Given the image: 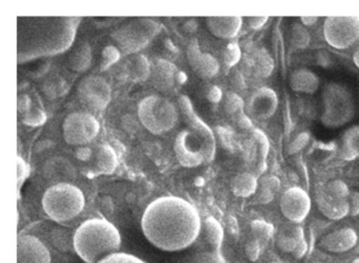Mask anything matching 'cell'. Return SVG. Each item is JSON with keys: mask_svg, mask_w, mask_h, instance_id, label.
Masks as SVG:
<instances>
[{"mask_svg": "<svg viewBox=\"0 0 359 263\" xmlns=\"http://www.w3.org/2000/svg\"><path fill=\"white\" fill-rule=\"evenodd\" d=\"M81 104L90 112H102L111 101V86L102 76H88L79 86Z\"/></svg>", "mask_w": 359, "mask_h": 263, "instance_id": "obj_10", "label": "cell"}, {"mask_svg": "<svg viewBox=\"0 0 359 263\" xmlns=\"http://www.w3.org/2000/svg\"><path fill=\"white\" fill-rule=\"evenodd\" d=\"M253 136L254 138L257 141L258 147H259L260 155L262 157L266 158V155H268L269 149H270V144H269L268 138H266V135H264V132H262L260 130H253Z\"/></svg>", "mask_w": 359, "mask_h": 263, "instance_id": "obj_40", "label": "cell"}, {"mask_svg": "<svg viewBox=\"0 0 359 263\" xmlns=\"http://www.w3.org/2000/svg\"><path fill=\"white\" fill-rule=\"evenodd\" d=\"M325 191L333 196V197L338 198V199H348L351 191L348 189L346 182L341 180L330 181L329 183L325 185Z\"/></svg>", "mask_w": 359, "mask_h": 263, "instance_id": "obj_32", "label": "cell"}, {"mask_svg": "<svg viewBox=\"0 0 359 263\" xmlns=\"http://www.w3.org/2000/svg\"><path fill=\"white\" fill-rule=\"evenodd\" d=\"M176 157L182 166L195 168L205 161L203 141L191 130H184L175 139Z\"/></svg>", "mask_w": 359, "mask_h": 263, "instance_id": "obj_13", "label": "cell"}, {"mask_svg": "<svg viewBox=\"0 0 359 263\" xmlns=\"http://www.w3.org/2000/svg\"><path fill=\"white\" fill-rule=\"evenodd\" d=\"M258 187H259V182L257 178L250 173H241L237 175L231 183L233 194L241 198H249L255 195Z\"/></svg>", "mask_w": 359, "mask_h": 263, "instance_id": "obj_25", "label": "cell"}, {"mask_svg": "<svg viewBox=\"0 0 359 263\" xmlns=\"http://www.w3.org/2000/svg\"><path fill=\"white\" fill-rule=\"evenodd\" d=\"M224 109L226 113L233 115V114L241 113L245 107L243 99L238 94L234 92L226 93L224 97Z\"/></svg>", "mask_w": 359, "mask_h": 263, "instance_id": "obj_33", "label": "cell"}, {"mask_svg": "<svg viewBox=\"0 0 359 263\" xmlns=\"http://www.w3.org/2000/svg\"><path fill=\"white\" fill-rule=\"evenodd\" d=\"M81 21L79 17H18V62L66 52Z\"/></svg>", "mask_w": 359, "mask_h": 263, "instance_id": "obj_2", "label": "cell"}, {"mask_svg": "<svg viewBox=\"0 0 359 263\" xmlns=\"http://www.w3.org/2000/svg\"><path fill=\"white\" fill-rule=\"evenodd\" d=\"M243 19L239 16L209 17L207 25L209 31L222 39H232L236 37L243 27Z\"/></svg>", "mask_w": 359, "mask_h": 263, "instance_id": "obj_20", "label": "cell"}, {"mask_svg": "<svg viewBox=\"0 0 359 263\" xmlns=\"http://www.w3.org/2000/svg\"><path fill=\"white\" fill-rule=\"evenodd\" d=\"M182 74L178 72L177 67L171 61L165 59H155L151 62L150 79L151 84L161 92H169L175 86Z\"/></svg>", "mask_w": 359, "mask_h": 263, "instance_id": "obj_17", "label": "cell"}, {"mask_svg": "<svg viewBox=\"0 0 359 263\" xmlns=\"http://www.w3.org/2000/svg\"><path fill=\"white\" fill-rule=\"evenodd\" d=\"M290 35H291V43L298 50H304L310 44V34L302 23H293Z\"/></svg>", "mask_w": 359, "mask_h": 263, "instance_id": "obj_31", "label": "cell"}, {"mask_svg": "<svg viewBox=\"0 0 359 263\" xmlns=\"http://www.w3.org/2000/svg\"><path fill=\"white\" fill-rule=\"evenodd\" d=\"M178 105L184 115V121L189 124V128L194 134H196L203 141L205 147V162L212 161L215 156V137L211 128L205 122L201 119L196 112L193 109L190 99L186 95H182L178 99Z\"/></svg>", "mask_w": 359, "mask_h": 263, "instance_id": "obj_12", "label": "cell"}, {"mask_svg": "<svg viewBox=\"0 0 359 263\" xmlns=\"http://www.w3.org/2000/svg\"><path fill=\"white\" fill-rule=\"evenodd\" d=\"M323 113L321 123L329 128H339L351 121L355 115V100L352 92L344 84L329 82L321 93Z\"/></svg>", "mask_w": 359, "mask_h": 263, "instance_id": "obj_5", "label": "cell"}, {"mask_svg": "<svg viewBox=\"0 0 359 263\" xmlns=\"http://www.w3.org/2000/svg\"><path fill=\"white\" fill-rule=\"evenodd\" d=\"M283 263H285V262H283Z\"/></svg>", "mask_w": 359, "mask_h": 263, "instance_id": "obj_55", "label": "cell"}, {"mask_svg": "<svg viewBox=\"0 0 359 263\" xmlns=\"http://www.w3.org/2000/svg\"><path fill=\"white\" fill-rule=\"evenodd\" d=\"M118 166L116 151L111 145L102 144L96 154V168L100 174L110 175Z\"/></svg>", "mask_w": 359, "mask_h": 263, "instance_id": "obj_26", "label": "cell"}, {"mask_svg": "<svg viewBox=\"0 0 359 263\" xmlns=\"http://www.w3.org/2000/svg\"><path fill=\"white\" fill-rule=\"evenodd\" d=\"M222 93L220 90V88H218L217 86H212L211 90H210L209 94H208V98L211 102H219L222 100Z\"/></svg>", "mask_w": 359, "mask_h": 263, "instance_id": "obj_48", "label": "cell"}, {"mask_svg": "<svg viewBox=\"0 0 359 263\" xmlns=\"http://www.w3.org/2000/svg\"><path fill=\"white\" fill-rule=\"evenodd\" d=\"M203 236L210 250L220 252L224 241V229L217 219L210 216L203 220Z\"/></svg>", "mask_w": 359, "mask_h": 263, "instance_id": "obj_24", "label": "cell"}, {"mask_svg": "<svg viewBox=\"0 0 359 263\" xmlns=\"http://www.w3.org/2000/svg\"><path fill=\"white\" fill-rule=\"evenodd\" d=\"M237 122H238V126H241V128H245V130H250V128L253 126V124H252V121L250 120V118L243 113L238 116Z\"/></svg>", "mask_w": 359, "mask_h": 263, "instance_id": "obj_49", "label": "cell"}, {"mask_svg": "<svg viewBox=\"0 0 359 263\" xmlns=\"http://www.w3.org/2000/svg\"><path fill=\"white\" fill-rule=\"evenodd\" d=\"M300 21L304 27H311L318 21V18L317 17H302V18H300Z\"/></svg>", "mask_w": 359, "mask_h": 263, "instance_id": "obj_50", "label": "cell"}, {"mask_svg": "<svg viewBox=\"0 0 359 263\" xmlns=\"http://www.w3.org/2000/svg\"><path fill=\"white\" fill-rule=\"evenodd\" d=\"M279 208L283 216L289 222L299 224L306 220L312 208L310 195L300 187L285 189L279 201Z\"/></svg>", "mask_w": 359, "mask_h": 263, "instance_id": "obj_11", "label": "cell"}, {"mask_svg": "<svg viewBox=\"0 0 359 263\" xmlns=\"http://www.w3.org/2000/svg\"><path fill=\"white\" fill-rule=\"evenodd\" d=\"M262 244L258 240L252 238L251 240L247 242L245 246V252L247 258L251 262H255L259 259L260 254H262Z\"/></svg>", "mask_w": 359, "mask_h": 263, "instance_id": "obj_39", "label": "cell"}, {"mask_svg": "<svg viewBox=\"0 0 359 263\" xmlns=\"http://www.w3.org/2000/svg\"><path fill=\"white\" fill-rule=\"evenodd\" d=\"M358 235L352 227H342L325 234L319 240V248L330 254H344L356 246Z\"/></svg>", "mask_w": 359, "mask_h": 263, "instance_id": "obj_16", "label": "cell"}, {"mask_svg": "<svg viewBox=\"0 0 359 263\" xmlns=\"http://www.w3.org/2000/svg\"><path fill=\"white\" fill-rule=\"evenodd\" d=\"M83 191L70 183H57L46 191L43 208L56 222H66L79 216L85 208Z\"/></svg>", "mask_w": 359, "mask_h": 263, "instance_id": "obj_4", "label": "cell"}, {"mask_svg": "<svg viewBox=\"0 0 359 263\" xmlns=\"http://www.w3.org/2000/svg\"><path fill=\"white\" fill-rule=\"evenodd\" d=\"M316 263H321V262H316Z\"/></svg>", "mask_w": 359, "mask_h": 263, "instance_id": "obj_54", "label": "cell"}, {"mask_svg": "<svg viewBox=\"0 0 359 263\" xmlns=\"http://www.w3.org/2000/svg\"><path fill=\"white\" fill-rule=\"evenodd\" d=\"M248 107L253 117L260 120L270 119L278 107V96L273 88L262 86L252 95Z\"/></svg>", "mask_w": 359, "mask_h": 263, "instance_id": "obj_18", "label": "cell"}, {"mask_svg": "<svg viewBox=\"0 0 359 263\" xmlns=\"http://www.w3.org/2000/svg\"><path fill=\"white\" fill-rule=\"evenodd\" d=\"M142 229L144 237L159 250L177 252L196 241L201 231V216L188 200L163 196L147 206Z\"/></svg>", "mask_w": 359, "mask_h": 263, "instance_id": "obj_1", "label": "cell"}, {"mask_svg": "<svg viewBox=\"0 0 359 263\" xmlns=\"http://www.w3.org/2000/svg\"><path fill=\"white\" fill-rule=\"evenodd\" d=\"M151 62L144 55H136L127 61L126 76L133 82L146 81L150 77Z\"/></svg>", "mask_w": 359, "mask_h": 263, "instance_id": "obj_23", "label": "cell"}, {"mask_svg": "<svg viewBox=\"0 0 359 263\" xmlns=\"http://www.w3.org/2000/svg\"><path fill=\"white\" fill-rule=\"evenodd\" d=\"M260 187H266V189H271V191L276 193L280 187V181L277 178L276 176L273 175H268V176H264L259 182Z\"/></svg>", "mask_w": 359, "mask_h": 263, "instance_id": "obj_44", "label": "cell"}, {"mask_svg": "<svg viewBox=\"0 0 359 263\" xmlns=\"http://www.w3.org/2000/svg\"><path fill=\"white\" fill-rule=\"evenodd\" d=\"M342 151L346 158L359 157V126H352L344 132Z\"/></svg>", "mask_w": 359, "mask_h": 263, "instance_id": "obj_28", "label": "cell"}, {"mask_svg": "<svg viewBox=\"0 0 359 263\" xmlns=\"http://www.w3.org/2000/svg\"><path fill=\"white\" fill-rule=\"evenodd\" d=\"M121 53L115 46H108L102 50V60L100 63V69L106 71L111 65L116 63L121 58Z\"/></svg>", "mask_w": 359, "mask_h": 263, "instance_id": "obj_34", "label": "cell"}, {"mask_svg": "<svg viewBox=\"0 0 359 263\" xmlns=\"http://www.w3.org/2000/svg\"><path fill=\"white\" fill-rule=\"evenodd\" d=\"M317 208L325 218L330 220H341L348 216V199H338L330 195L325 187L315 194Z\"/></svg>", "mask_w": 359, "mask_h": 263, "instance_id": "obj_19", "label": "cell"}, {"mask_svg": "<svg viewBox=\"0 0 359 263\" xmlns=\"http://www.w3.org/2000/svg\"><path fill=\"white\" fill-rule=\"evenodd\" d=\"M64 138L68 144L85 145L100 133V122L90 113H72L65 119Z\"/></svg>", "mask_w": 359, "mask_h": 263, "instance_id": "obj_9", "label": "cell"}, {"mask_svg": "<svg viewBox=\"0 0 359 263\" xmlns=\"http://www.w3.org/2000/svg\"><path fill=\"white\" fill-rule=\"evenodd\" d=\"M260 58H262L260 59L262 60L259 67L260 73H262V76H264V77H268L272 73L273 67H274L272 59L269 56L268 53L264 52V50H262V57Z\"/></svg>", "mask_w": 359, "mask_h": 263, "instance_id": "obj_43", "label": "cell"}, {"mask_svg": "<svg viewBox=\"0 0 359 263\" xmlns=\"http://www.w3.org/2000/svg\"><path fill=\"white\" fill-rule=\"evenodd\" d=\"M304 240H306L304 229L299 224L290 222L281 227L277 233L276 246L281 252L292 255Z\"/></svg>", "mask_w": 359, "mask_h": 263, "instance_id": "obj_21", "label": "cell"}, {"mask_svg": "<svg viewBox=\"0 0 359 263\" xmlns=\"http://www.w3.org/2000/svg\"><path fill=\"white\" fill-rule=\"evenodd\" d=\"M22 121L30 126H39L45 123L46 114L39 109H30L25 114Z\"/></svg>", "mask_w": 359, "mask_h": 263, "instance_id": "obj_38", "label": "cell"}, {"mask_svg": "<svg viewBox=\"0 0 359 263\" xmlns=\"http://www.w3.org/2000/svg\"><path fill=\"white\" fill-rule=\"evenodd\" d=\"M309 139H310L309 133H300V134L296 136L295 138L289 143V145H287V153L289 154V155H294V154L302 151V149L308 144Z\"/></svg>", "mask_w": 359, "mask_h": 263, "instance_id": "obj_37", "label": "cell"}, {"mask_svg": "<svg viewBox=\"0 0 359 263\" xmlns=\"http://www.w3.org/2000/svg\"><path fill=\"white\" fill-rule=\"evenodd\" d=\"M351 263H359V257L358 258L354 259Z\"/></svg>", "mask_w": 359, "mask_h": 263, "instance_id": "obj_53", "label": "cell"}, {"mask_svg": "<svg viewBox=\"0 0 359 263\" xmlns=\"http://www.w3.org/2000/svg\"><path fill=\"white\" fill-rule=\"evenodd\" d=\"M161 29V25L150 18H134L112 34L115 46L123 55H132L146 48Z\"/></svg>", "mask_w": 359, "mask_h": 263, "instance_id": "obj_6", "label": "cell"}, {"mask_svg": "<svg viewBox=\"0 0 359 263\" xmlns=\"http://www.w3.org/2000/svg\"><path fill=\"white\" fill-rule=\"evenodd\" d=\"M251 231L254 239L258 240L264 245L272 239L275 229L271 223L264 220H254L251 223Z\"/></svg>", "mask_w": 359, "mask_h": 263, "instance_id": "obj_30", "label": "cell"}, {"mask_svg": "<svg viewBox=\"0 0 359 263\" xmlns=\"http://www.w3.org/2000/svg\"><path fill=\"white\" fill-rule=\"evenodd\" d=\"M118 229L104 218H92L79 225L73 236L76 254L86 263H98L121 248Z\"/></svg>", "mask_w": 359, "mask_h": 263, "instance_id": "obj_3", "label": "cell"}, {"mask_svg": "<svg viewBox=\"0 0 359 263\" xmlns=\"http://www.w3.org/2000/svg\"><path fill=\"white\" fill-rule=\"evenodd\" d=\"M290 88L296 93L312 95L318 90L320 79L309 69H296L292 72L289 79Z\"/></svg>", "mask_w": 359, "mask_h": 263, "instance_id": "obj_22", "label": "cell"}, {"mask_svg": "<svg viewBox=\"0 0 359 263\" xmlns=\"http://www.w3.org/2000/svg\"><path fill=\"white\" fill-rule=\"evenodd\" d=\"M266 263H283V262H281V261H278V260H272V261H269V262H266Z\"/></svg>", "mask_w": 359, "mask_h": 263, "instance_id": "obj_52", "label": "cell"}, {"mask_svg": "<svg viewBox=\"0 0 359 263\" xmlns=\"http://www.w3.org/2000/svg\"><path fill=\"white\" fill-rule=\"evenodd\" d=\"M98 263H147L142 259L138 258L135 255L128 252H117L109 255Z\"/></svg>", "mask_w": 359, "mask_h": 263, "instance_id": "obj_35", "label": "cell"}, {"mask_svg": "<svg viewBox=\"0 0 359 263\" xmlns=\"http://www.w3.org/2000/svg\"><path fill=\"white\" fill-rule=\"evenodd\" d=\"M255 195L257 196L258 202H260L262 204H268L272 201L273 198H274L275 193L274 191H271V189H266V187H260L259 185Z\"/></svg>", "mask_w": 359, "mask_h": 263, "instance_id": "obj_45", "label": "cell"}, {"mask_svg": "<svg viewBox=\"0 0 359 263\" xmlns=\"http://www.w3.org/2000/svg\"><path fill=\"white\" fill-rule=\"evenodd\" d=\"M91 48L88 44L79 46L69 59V67L73 71L83 72L90 67L91 63Z\"/></svg>", "mask_w": 359, "mask_h": 263, "instance_id": "obj_27", "label": "cell"}, {"mask_svg": "<svg viewBox=\"0 0 359 263\" xmlns=\"http://www.w3.org/2000/svg\"><path fill=\"white\" fill-rule=\"evenodd\" d=\"M325 42L336 50H346L359 39V16H332L323 27Z\"/></svg>", "mask_w": 359, "mask_h": 263, "instance_id": "obj_8", "label": "cell"}, {"mask_svg": "<svg viewBox=\"0 0 359 263\" xmlns=\"http://www.w3.org/2000/svg\"><path fill=\"white\" fill-rule=\"evenodd\" d=\"M138 117L149 132L161 135L174 128L178 120V112L167 98L149 96L140 103Z\"/></svg>", "mask_w": 359, "mask_h": 263, "instance_id": "obj_7", "label": "cell"}, {"mask_svg": "<svg viewBox=\"0 0 359 263\" xmlns=\"http://www.w3.org/2000/svg\"><path fill=\"white\" fill-rule=\"evenodd\" d=\"M30 168L27 162L22 157L18 158V189H22L26 179L28 178Z\"/></svg>", "mask_w": 359, "mask_h": 263, "instance_id": "obj_41", "label": "cell"}, {"mask_svg": "<svg viewBox=\"0 0 359 263\" xmlns=\"http://www.w3.org/2000/svg\"><path fill=\"white\" fill-rule=\"evenodd\" d=\"M348 216L356 217L359 215V191H351L348 197Z\"/></svg>", "mask_w": 359, "mask_h": 263, "instance_id": "obj_42", "label": "cell"}, {"mask_svg": "<svg viewBox=\"0 0 359 263\" xmlns=\"http://www.w3.org/2000/svg\"><path fill=\"white\" fill-rule=\"evenodd\" d=\"M353 62H354L355 67L359 69V46L355 50L354 54H353Z\"/></svg>", "mask_w": 359, "mask_h": 263, "instance_id": "obj_51", "label": "cell"}, {"mask_svg": "<svg viewBox=\"0 0 359 263\" xmlns=\"http://www.w3.org/2000/svg\"><path fill=\"white\" fill-rule=\"evenodd\" d=\"M269 17H248L245 18L248 27L251 29H260L268 22Z\"/></svg>", "mask_w": 359, "mask_h": 263, "instance_id": "obj_46", "label": "cell"}, {"mask_svg": "<svg viewBox=\"0 0 359 263\" xmlns=\"http://www.w3.org/2000/svg\"><path fill=\"white\" fill-rule=\"evenodd\" d=\"M18 111L25 114L30 111V99L26 95H22L18 98Z\"/></svg>", "mask_w": 359, "mask_h": 263, "instance_id": "obj_47", "label": "cell"}, {"mask_svg": "<svg viewBox=\"0 0 359 263\" xmlns=\"http://www.w3.org/2000/svg\"><path fill=\"white\" fill-rule=\"evenodd\" d=\"M187 58L191 69L203 79L215 77L219 71V63L209 53L201 52L196 39L192 40L187 48Z\"/></svg>", "mask_w": 359, "mask_h": 263, "instance_id": "obj_15", "label": "cell"}, {"mask_svg": "<svg viewBox=\"0 0 359 263\" xmlns=\"http://www.w3.org/2000/svg\"><path fill=\"white\" fill-rule=\"evenodd\" d=\"M49 250L32 235H18V263H51Z\"/></svg>", "mask_w": 359, "mask_h": 263, "instance_id": "obj_14", "label": "cell"}, {"mask_svg": "<svg viewBox=\"0 0 359 263\" xmlns=\"http://www.w3.org/2000/svg\"><path fill=\"white\" fill-rule=\"evenodd\" d=\"M241 50L237 43H230L226 46V52L224 55V63L226 67H232L241 60Z\"/></svg>", "mask_w": 359, "mask_h": 263, "instance_id": "obj_36", "label": "cell"}, {"mask_svg": "<svg viewBox=\"0 0 359 263\" xmlns=\"http://www.w3.org/2000/svg\"><path fill=\"white\" fill-rule=\"evenodd\" d=\"M177 263H226L220 252L215 250H199L178 260Z\"/></svg>", "mask_w": 359, "mask_h": 263, "instance_id": "obj_29", "label": "cell"}]
</instances>
